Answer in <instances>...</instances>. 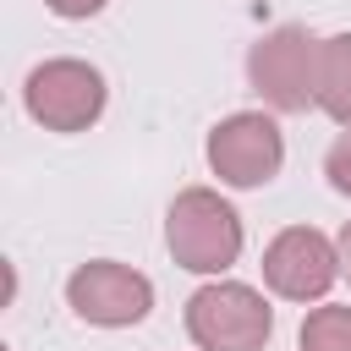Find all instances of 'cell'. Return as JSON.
<instances>
[{"label":"cell","instance_id":"cell-1","mask_svg":"<svg viewBox=\"0 0 351 351\" xmlns=\"http://www.w3.org/2000/svg\"><path fill=\"white\" fill-rule=\"evenodd\" d=\"M165 241H170V252H176L181 269H192V274H219V269H230L236 252H241V219H236V208H230L219 192L186 186V192L170 203V214H165Z\"/></svg>","mask_w":351,"mask_h":351},{"label":"cell","instance_id":"cell-2","mask_svg":"<svg viewBox=\"0 0 351 351\" xmlns=\"http://www.w3.org/2000/svg\"><path fill=\"white\" fill-rule=\"evenodd\" d=\"M269 329H274V313L252 285L225 280V285H203L186 302V335L203 351H263Z\"/></svg>","mask_w":351,"mask_h":351},{"label":"cell","instance_id":"cell-3","mask_svg":"<svg viewBox=\"0 0 351 351\" xmlns=\"http://www.w3.org/2000/svg\"><path fill=\"white\" fill-rule=\"evenodd\" d=\"M247 77H252V88L274 110H307V104H318V38L302 33V27L269 33L263 44H252Z\"/></svg>","mask_w":351,"mask_h":351},{"label":"cell","instance_id":"cell-4","mask_svg":"<svg viewBox=\"0 0 351 351\" xmlns=\"http://www.w3.org/2000/svg\"><path fill=\"white\" fill-rule=\"evenodd\" d=\"M104 110V77L88 60H44L27 77V115L49 132H82Z\"/></svg>","mask_w":351,"mask_h":351},{"label":"cell","instance_id":"cell-5","mask_svg":"<svg viewBox=\"0 0 351 351\" xmlns=\"http://www.w3.org/2000/svg\"><path fill=\"white\" fill-rule=\"evenodd\" d=\"M280 159H285V137L258 110H241V115H230L208 132V165L230 186H263L280 170Z\"/></svg>","mask_w":351,"mask_h":351},{"label":"cell","instance_id":"cell-6","mask_svg":"<svg viewBox=\"0 0 351 351\" xmlns=\"http://www.w3.org/2000/svg\"><path fill=\"white\" fill-rule=\"evenodd\" d=\"M66 302H71L77 318L104 324V329H121V324H143V318H148L154 285H148L137 269L99 258V263H82V269L66 280Z\"/></svg>","mask_w":351,"mask_h":351},{"label":"cell","instance_id":"cell-7","mask_svg":"<svg viewBox=\"0 0 351 351\" xmlns=\"http://www.w3.org/2000/svg\"><path fill=\"white\" fill-rule=\"evenodd\" d=\"M335 274H340V247H335L324 230H313V225L280 230V236L269 241V252H263V280H269V291H280V296H291V302L324 296V291L335 285Z\"/></svg>","mask_w":351,"mask_h":351},{"label":"cell","instance_id":"cell-8","mask_svg":"<svg viewBox=\"0 0 351 351\" xmlns=\"http://www.w3.org/2000/svg\"><path fill=\"white\" fill-rule=\"evenodd\" d=\"M318 110L351 126V33L318 44Z\"/></svg>","mask_w":351,"mask_h":351},{"label":"cell","instance_id":"cell-9","mask_svg":"<svg viewBox=\"0 0 351 351\" xmlns=\"http://www.w3.org/2000/svg\"><path fill=\"white\" fill-rule=\"evenodd\" d=\"M296 340L302 351H351V307H313Z\"/></svg>","mask_w":351,"mask_h":351},{"label":"cell","instance_id":"cell-10","mask_svg":"<svg viewBox=\"0 0 351 351\" xmlns=\"http://www.w3.org/2000/svg\"><path fill=\"white\" fill-rule=\"evenodd\" d=\"M324 170H329V181H335V192H346L351 197V126L329 143V159H324Z\"/></svg>","mask_w":351,"mask_h":351},{"label":"cell","instance_id":"cell-11","mask_svg":"<svg viewBox=\"0 0 351 351\" xmlns=\"http://www.w3.org/2000/svg\"><path fill=\"white\" fill-rule=\"evenodd\" d=\"M55 16H93V11H104V0H44Z\"/></svg>","mask_w":351,"mask_h":351},{"label":"cell","instance_id":"cell-12","mask_svg":"<svg viewBox=\"0 0 351 351\" xmlns=\"http://www.w3.org/2000/svg\"><path fill=\"white\" fill-rule=\"evenodd\" d=\"M335 247H340V274L351 280V219H346V230H340V241H335Z\"/></svg>","mask_w":351,"mask_h":351}]
</instances>
